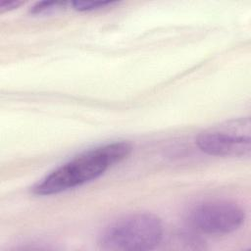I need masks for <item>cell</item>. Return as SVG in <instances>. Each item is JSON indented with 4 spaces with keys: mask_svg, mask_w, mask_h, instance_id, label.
I'll return each mask as SVG.
<instances>
[{
    "mask_svg": "<svg viewBox=\"0 0 251 251\" xmlns=\"http://www.w3.org/2000/svg\"><path fill=\"white\" fill-rule=\"evenodd\" d=\"M131 149L129 143L116 141L87 150L48 174L32 187V192L48 196L80 186L125 160Z\"/></svg>",
    "mask_w": 251,
    "mask_h": 251,
    "instance_id": "obj_1",
    "label": "cell"
},
{
    "mask_svg": "<svg viewBox=\"0 0 251 251\" xmlns=\"http://www.w3.org/2000/svg\"><path fill=\"white\" fill-rule=\"evenodd\" d=\"M163 225L156 215L134 213L109 224L99 235L106 250L144 251L154 249L163 238Z\"/></svg>",
    "mask_w": 251,
    "mask_h": 251,
    "instance_id": "obj_2",
    "label": "cell"
},
{
    "mask_svg": "<svg viewBox=\"0 0 251 251\" xmlns=\"http://www.w3.org/2000/svg\"><path fill=\"white\" fill-rule=\"evenodd\" d=\"M245 221V213L237 204L226 200H210L192 207L188 224L206 234H226L238 229Z\"/></svg>",
    "mask_w": 251,
    "mask_h": 251,
    "instance_id": "obj_3",
    "label": "cell"
},
{
    "mask_svg": "<svg viewBox=\"0 0 251 251\" xmlns=\"http://www.w3.org/2000/svg\"><path fill=\"white\" fill-rule=\"evenodd\" d=\"M249 119L228 122L201 132L196 145L211 156H244L250 152Z\"/></svg>",
    "mask_w": 251,
    "mask_h": 251,
    "instance_id": "obj_4",
    "label": "cell"
},
{
    "mask_svg": "<svg viewBox=\"0 0 251 251\" xmlns=\"http://www.w3.org/2000/svg\"><path fill=\"white\" fill-rule=\"evenodd\" d=\"M117 2L112 1H74L71 2L72 7L79 12H89V11H95L100 10L103 8L111 7L113 5H116Z\"/></svg>",
    "mask_w": 251,
    "mask_h": 251,
    "instance_id": "obj_5",
    "label": "cell"
},
{
    "mask_svg": "<svg viewBox=\"0 0 251 251\" xmlns=\"http://www.w3.org/2000/svg\"><path fill=\"white\" fill-rule=\"evenodd\" d=\"M67 5V3L63 2H47V1H42V2H37L34 4L29 12L32 15H41V14H48L50 12H54L58 9L64 8Z\"/></svg>",
    "mask_w": 251,
    "mask_h": 251,
    "instance_id": "obj_6",
    "label": "cell"
},
{
    "mask_svg": "<svg viewBox=\"0 0 251 251\" xmlns=\"http://www.w3.org/2000/svg\"><path fill=\"white\" fill-rule=\"evenodd\" d=\"M23 2L21 1H3L0 3V11L4 12V11H9V10H13L18 8L20 5H22Z\"/></svg>",
    "mask_w": 251,
    "mask_h": 251,
    "instance_id": "obj_7",
    "label": "cell"
}]
</instances>
